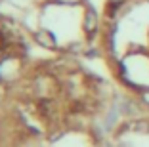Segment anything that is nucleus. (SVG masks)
<instances>
[{"mask_svg": "<svg viewBox=\"0 0 149 147\" xmlns=\"http://www.w3.org/2000/svg\"><path fill=\"white\" fill-rule=\"evenodd\" d=\"M35 40L44 48H54L56 46V40H54V36L50 35L48 31H38V33L35 35Z\"/></svg>", "mask_w": 149, "mask_h": 147, "instance_id": "nucleus-1", "label": "nucleus"}, {"mask_svg": "<svg viewBox=\"0 0 149 147\" xmlns=\"http://www.w3.org/2000/svg\"><path fill=\"white\" fill-rule=\"evenodd\" d=\"M84 29H86V33H94L97 29V15L94 10H88L84 15Z\"/></svg>", "mask_w": 149, "mask_h": 147, "instance_id": "nucleus-2", "label": "nucleus"}, {"mask_svg": "<svg viewBox=\"0 0 149 147\" xmlns=\"http://www.w3.org/2000/svg\"><path fill=\"white\" fill-rule=\"evenodd\" d=\"M134 126H136L134 130L138 132H149V122H134Z\"/></svg>", "mask_w": 149, "mask_h": 147, "instance_id": "nucleus-3", "label": "nucleus"}, {"mask_svg": "<svg viewBox=\"0 0 149 147\" xmlns=\"http://www.w3.org/2000/svg\"><path fill=\"white\" fill-rule=\"evenodd\" d=\"M57 2H61V4H69V6H73V4H79L80 0H57Z\"/></svg>", "mask_w": 149, "mask_h": 147, "instance_id": "nucleus-4", "label": "nucleus"}, {"mask_svg": "<svg viewBox=\"0 0 149 147\" xmlns=\"http://www.w3.org/2000/svg\"><path fill=\"white\" fill-rule=\"evenodd\" d=\"M124 0H111V4H123Z\"/></svg>", "mask_w": 149, "mask_h": 147, "instance_id": "nucleus-5", "label": "nucleus"}, {"mask_svg": "<svg viewBox=\"0 0 149 147\" xmlns=\"http://www.w3.org/2000/svg\"><path fill=\"white\" fill-rule=\"evenodd\" d=\"M145 100H147V101H149V94H145Z\"/></svg>", "mask_w": 149, "mask_h": 147, "instance_id": "nucleus-6", "label": "nucleus"}]
</instances>
